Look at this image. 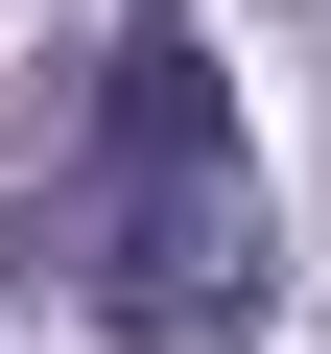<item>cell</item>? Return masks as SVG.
Returning a JSON list of instances; mask_svg holds the SVG:
<instances>
[{"instance_id":"cell-1","label":"cell","mask_w":331,"mask_h":354,"mask_svg":"<svg viewBox=\"0 0 331 354\" xmlns=\"http://www.w3.org/2000/svg\"><path fill=\"white\" fill-rule=\"evenodd\" d=\"M48 236H71V307H95L118 354H237V330L284 307V189H260L237 71H213L190 0H142V24L95 48V142H71Z\"/></svg>"}]
</instances>
